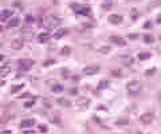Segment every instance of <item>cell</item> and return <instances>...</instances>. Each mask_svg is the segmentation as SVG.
<instances>
[{
  "instance_id": "cell-21",
  "label": "cell",
  "mask_w": 161,
  "mask_h": 134,
  "mask_svg": "<svg viewBox=\"0 0 161 134\" xmlns=\"http://www.w3.org/2000/svg\"><path fill=\"white\" fill-rule=\"evenodd\" d=\"M8 73H10V66H4L0 68V77H5Z\"/></svg>"
},
{
  "instance_id": "cell-1",
  "label": "cell",
  "mask_w": 161,
  "mask_h": 134,
  "mask_svg": "<svg viewBox=\"0 0 161 134\" xmlns=\"http://www.w3.org/2000/svg\"><path fill=\"white\" fill-rule=\"evenodd\" d=\"M61 23H62V20L55 15H49V16H46L44 20H43V24H44L46 28H55L61 24Z\"/></svg>"
},
{
  "instance_id": "cell-6",
  "label": "cell",
  "mask_w": 161,
  "mask_h": 134,
  "mask_svg": "<svg viewBox=\"0 0 161 134\" xmlns=\"http://www.w3.org/2000/svg\"><path fill=\"white\" fill-rule=\"evenodd\" d=\"M121 62H122V65H124V66L129 67V66H132V65H133L134 58H133L132 55H122V56H121Z\"/></svg>"
},
{
  "instance_id": "cell-17",
  "label": "cell",
  "mask_w": 161,
  "mask_h": 134,
  "mask_svg": "<svg viewBox=\"0 0 161 134\" xmlns=\"http://www.w3.org/2000/svg\"><path fill=\"white\" fill-rule=\"evenodd\" d=\"M107 87H109V80L103 79V80H101V82L98 83L97 89H98V90H103V89H107Z\"/></svg>"
},
{
  "instance_id": "cell-33",
  "label": "cell",
  "mask_w": 161,
  "mask_h": 134,
  "mask_svg": "<svg viewBox=\"0 0 161 134\" xmlns=\"http://www.w3.org/2000/svg\"><path fill=\"white\" fill-rule=\"evenodd\" d=\"M144 28H146V30L152 28V22H146V23H144Z\"/></svg>"
},
{
  "instance_id": "cell-3",
  "label": "cell",
  "mask_w": 161,
  "mask_h": 134,
  "mask_svg": "<svg viewBox=\"0 0 161 134\" xmlns=\"http://www.w3.org/2000/svg\"><path fill=\"white\" fill-rule=\"evenodd\" d=\"M32 65H34L32 59H19V62H17V66H19L20 71H28L32 67Z\"/></svg>"
},
{
  "instance_id": "cell-44",
  "label": "cell",
  "mask_w": 161,
  "mask_h": 134,
  "mask_svg": "<svg viewBox=\"0 0 161 134\" xmlns=\"http://www.w3.org/2000/svg\"><path fill=\"white\" fill-rule=\"evenodd\" d=\"M160 40H161V35H160Z\"/></svg>"
},
{
  "instance_id": "cell-4",
  "label": "cell",
  "mask_w": 161,
  "mask_h": 134,
  "mask_svg": "<svg viewBox=\"0 0 161 134\" xmlns=\"http://www.w3.org/2000/svg\"><path fill=\"white\" fill-rule=\"evenodd\" d=\"M154 119V115L152 113H145V114H142L141 117H140V123L141 125H150Z\"/></svg>"
},
{
  "instance_id": "cell-42",
  "label": "cell",
  "mask_w": 161,
  "mask_h": 134,
  "mask_svg": "<svg viewBox=\"0 0 161 134\" xmlns=\"http://www.w3.org/2000/svg\"><path fill=\"white\" fill-rule=\"evenodd\" d=\"M4 59H5V56L4 55H0V62H3Z\"/></svg>"
},
{
  "instance_id": "cell-34",
  "label": "cell",
  "mask_w": 161,
  "mask_h": 134,
  "mask_svg": "<svg viewBox=\"0 0 161 134\" xmlns=\"http://www.w3.org/2000/svg\"><path fill=\"white\" fill-rule=\"evenodd\" d=\"M137 38H138V34H130L129 35V39H132V40H136Z\"/></svg>"
},
{
  "instance_id": "cell-14",
  "label": "cell",
  "mask_w": 161,
  "mask_h": 134,
  "mask_svg": "<svg viewBox=\"0 0 161 134\" xmlns=\"http://www.w3.org/2000/svg\"><path fill=\"white\" fill-rule=\"evenodd\" d=\"M50 38H51L50 35L44 32V34H40V35H39V36H38V40H39L40 43H49Z\"/></svg>"
},
{
  "instance_id": "cell-10",
  "label": "cell",
  "mask_w": 161,
  "mask_h": 134,
  "mask_svg": "<svg viewBox=\"0 0 161 134\" xmlns=\"http://www.w3.org/2000/svg\"><path fill=\"white\" fill-rule=\"evenodd\" d=\"M158 7H161V0H152L150 3L148 4V8H146V11H153L154 8H158Z\"/></svg>"
},
{
  "instance_id": "cell-23",
  "label": "cell",
  "mask_w": 161,
  "mask_h": 134,
  "mask_svg": "<svg viewBox=\"0 0 161 134\" xmlns=\"http://www.w3.org/2000/svg\"><path fill=\"white\" fill-rule=\"evenodd\" d=\"M117 125H118V126H128V125H129V119H128V118L118 119V121H117Z\"/></svg>"
},
{
  "instance_id": "cell-19",
  "label": "cell",
  "mask_w": 161,
  "mask_h": 134,
  "mask_svg": "<svg viewBox=\"0 0 161 134\" xmlns=\"http://www.w3.org/2000/svg\"><path fill=\"white\" fill-rule=\"evenodd\" d=\"M149 58H150V54H149V52H140V54H138V59L140 60H148Z\"/></svg>"
},
{
  "instance_id": "cell-25",
  "label": "cell",
  "mask_w": 161,
  "mask_h": 134,
  "mask_svg": "<svg viewBox=\"0 0 161 134\" xmlns=\"http://www.w3.org/2000/svg\"><path fill=\"white\" fill-rule=\"evenodd\" d=\"M70 52H71V48L69 47V46H64V47L62 48V51H61V54L62 55H70Z\"/></svg>"
},
{
  "instance_id": "cell-35",
  "label": "cell",
  "mask_w": 161,
  "mask_h": 134,
  "mask_svg": "<svg viewBox=\"0 0 161 134\" xmlns=\"http://www.w3.org/2000/svg\"><path fill=\"white\" fill-rule=\"evenodd\" d=\"M154 73H156V68H150L149 71H146L145 75H148V77H149V75H152V74H154Z\"/></svg>"
},
{
  "instance_id": "cell-18",
  "label": "cell",
  "mask_w": 161,
  "mask_h": 134,
  "mask_svg": "<svg viewBox=\"0 0 161 134\" xmlns=\"http://www.w3.org/2000/svg\"><path fill=\"white\" fill-rule=\"evenodd\" d=\"M66 30H64V28H61V30H59V31H56L55 32V35H54V38H55V39H62L63 36H64V35H66Z\"/></svg>"
},
{
  "instance_id": "cell-16",
  "label": "cell",
  "mask_w": 161,
  "mask_h": 134,
  "mask_svg": "<svg viewBox=\"0 0 161 134\" xmlns=\"http://www.w3.org/2000/svg\"><path fill=\"white\" fill-rule=\"evenodd\" d=\"M56 102H58V105H61L63 107H70L71 106V103L66 99V98H59V99H56Z\"/></svg>"
},
{
  "instance_id": "cell-30",
  "label": "cell",
  "mask_w": 161,
  "mask_h": 134,
  "mask_svg": "<svg viewBox=\"0 0 161 134\" xmlns=\"http://www.w3.org/2000/svg\"><path fill=\"white\" fill-rule=\"evenodd\" d=\"M111 74H113V75H116V77H121V75H122V73H121L118 68H114V70L111 71Z\"/></svg>"
},
{
  "instance_id": "cell-7",
  "label": "cell",
  "mask_w": 161,
  "mask_h": 134,
  "mask_svg": "<svg viewBox=\"0 0 161 134\" xmlns=\"http://www.w3.org/2000/svg\"><path fill=\"white\" fill-rule=\"evenodd\" d=\"M11 16H12V11H11V9H4V11L0 12V22L8 20Z\"/></svg>"
},
{
  "instance_id": "cell-20",
  "label": "cell",
  "mask_w": 161,
  "mask_h": 134,
  "mask_svg": "<svg viewBox=\"0 0 161 134\" xmlns=\"http://www.w3.org/2000/svg\"><path fill=\"white\" fill-rule=\"evenodd\" d=\"M77 12H78L79 15H89L90 14V9H89L87 7H81V9H77Z\"/></svg>"
},
{
  "instance_id": "cell-43",
  "label": "cell",
  "mask_w": 161,
  "mask_h": 134,
  "mask_svg": "<svg viewBox=\"0 0 161 134\" xmlns=\"http://www.w3.org/2000/svg\"><path fill=\"white\" fill-rule=\"evenodd\" d=\"M158 101H160V102H161V91H160V92H158Z\"/></svg>"
},
{
  "instance_id": "cell-26",
  "label": "cell",
  "mask_w": 161,
  "mask_h": 134,
  "mask_svg": "<svg viewBox=\"0 0 161 134\" xmlns=\"http://www.w3.org/2000/svg\"><path fill=\"white\" fill-rule=\"evenodd\" d=\"M144 42H146V43H153V42H154V38L152 36V35H145V36H144Z\"/></svg>"
},
{
  "instance_id": "cell-22",
  "label": "cell",
  "mask_w": 161,
  "mask_h": 134,
  "mask_svg": "<svg viewBox=\"0 0 161 134\" xmlns=\"http://www.w3.org/2000/svg\"><path fill=\"white\" fill-rule=\"evenodd\" d=\"M22 34L24 35L26 38H27V36L31 38L32 35H34V34H32V30H30V28H23V30H22Z\"/></svg>"
},
{
  "instance_id": "cell-36",
  "label": "cell",
  "mask_w": 161,
  "mask_h": 134,
  "mask_svg": "<svg viewBox=\"0 0 161 134\" xmlns=\"http://www.w3.org/2000/svg\"><path fill=\"white\" fill-rule=\"evenodd\" d=\"M34 20V17L31 16V15H27V17H26V23H31Z\"/></svg>"
},
{
  "instance_id": "cell-32",
  "label": "cell",
  "mask_w": 161,
  "mask_h": 134,
  "mask_svg": "<svg viewBox=\"0 0 161 134\" xmlns=\"http://www.w3.org/2000/svg\"><path fill=\"white\" fill-rule=\"evenodd\" d=\"M111 7H113V4H111V3H106V4L102 5V8H103V9H109V8H111Z\"/></svg>"
},
{
  "instance_id": "cell-27",
  "label": "cell",
  "mask_w": 161,
  "mask_h": 134,
  "mask_svg": "<svg viewBox=\"0 0 161 134\" xmlns=\"http://www.w3.org/2000/svg\"><path fill=\"white\" fill-rule=\"evenodd\" d=\"M99 54H107V52H110V47H107V46H105V47H101L98 50Z\"/></svg>"
},
{
  "instance_id": "cell-12",
  "label": "cell",
  "mask_w": 161,
  "mask_h": 134,
  "mask_svg": "<svg viewBox=\"0 0 161 134\" xmlns=\"http://www.w3.org/2000/svg\"><path fill=\"white\" fill-rule=\"evenodd\" d=\"M77 103H78L79 107H87L89 105H90V99H89V98H86V97H81Z\"/></svg>"
},
{
  "instance_id": "cell-8",
  "label": "cell",
  "mask_w": 161,
  "mask_h": 134,
  "mask_svg": "<svg viewBox=\"0 0 161 134\" xmlns=\"http://www.w3.org/2000/svg\"><path fill=\"white\" fill-rule=\"evenodd\" d=\"M109 22L113 23V24H120L122 22V16L118 15V14H113V15L109 16Z\"/></svg>"
},
{
  "instance_id": "cell-31",
  "label": "cell",
  "mask_w": 161,
  "mask_h": 134,
  "mask_svg": "<svg viewBox=\"0 0 161 134\" xmlns=\"http://www.w3.org/2000/svg\"><path fill=\"white\" fill-rule=\"evenodd\" d=\"M34 103H35V101H28L24 103V107H31V106H34Z\"/></svg>"
},
{
  "instance_id": "cell-13",
  "label": "cell",
  "mask_w": 161,
  "mask_h": 134,
  "mask_svg": "<svg viewBox=\"0 0 161 134\" xmlns=\"http://www.w3.org/2000/svg\"><path fill=\"white\" fill-rule=\"evenodd\" d=\"M110 42L114 43V44H118V46H125L126 43H125V40L120 36H110Z\"/></svg>"
},
{
  "instance_id": "cell-11",
  "label": "cell",
  "mask_w": 161,
  "mask_h": 134,
  "mask_svg": "<svg viewBox=\"0 0 161 134\" xmlns=\"http://www.w3.org/2000/svg\"><path fill=\"white\" fill-rule=\"evenodd\" d=\"M34 125H35V119H32V118H30V119H23V121L20 122V127H22V129L31 127V126H34Z\"/></svg>"
},
{
  "instance_id": "cell-28",
  "label": "cell",
  "mask_w": 161,
  "mask_h": 134,
  "mask_svg": "<svg viewBox=\"0 0 161 134\" xmlns=\"http://www.w3.org/2000/svg\"><path fill=\"white\" fill-rule=\"evenodd\" d=\"M50 119L52 121V123H55V125H61V119H59L56 115H51Z\"/></svg>"
},
{
  "instance_id": "cell-37",
  "label": "cell",
  "mask_w": 161,
  "mask_h": 134,
  "mask_svg": "<svg viewBox=\"0 0 161 134\" xmlns=\"http://www.w3.org/2000/svg\"><path fill=\"white\" fill-rule=\"evenodd\" d=\"M27 97H31L30 95V92H24V94H22V95H19L17 98H19V99H22V98H27Z\"/></svg>"
},
{
  "instance_id": "cell-24",
  "label": "cell",
  "mask_w": 161,
  "mask_h": 134,
  "mask_svg": "<svg viewBox=\"0 0 161 134\" xmlns=\"http://www.w3.org/2000/svg\"><path fill=\"white\" fill-rule=\"evenodd\" d=\"M63 91V86L62 85H55L52 87V92H62Z\"/></svg>"
},
{
  "instance_id": "cell-5",
  "label": "cell",
  "mask_w": 161,
  "mask_h": 134,
  "mask_svg": "<svg viewBox=\"0 0 161 134\" xmlns=\"http://www.w3.org/2000/svg\"><path fill=\"white\" fill-rule=\"evenodd\" d=\"M98 71H99V66L98 65L87 66V67H85V70H83V73H85L86 75H94V74H97Z\"/></svg>"
},
{
  "instance_id": "cell-41",
  "label": "cell",
  "mask_w": 161,
  "mask_h": 134,
  "mask_svg": "<svg viewBox=\"0 0 161 134\" xmlns=\"http://www.w3.org/2000/svg\"><path fill=\"white\" fill-rule=\"evenodd\" d=\"M156 22H157V23H160V24H161V14L158 15V17H157V19H156Z\"/></svg>"
},
{
  "instance_id": "cell-9",
  "label": "cell",
  "mask_w": 161,
  "mask_h": 134,
  "mask_svg": "<svg viewBox=\"0 0 161 134\" xmlns=\"http://www.w3.org/2000/svg\"><path fill=\"white\" fill-rule=\"evenodd\" d=\"M23 44H24V42H23L22 39H16V40H14L12 43H11V48L12 50H22L23 48Z\"/></svg>"
},
{
  "instance_id": "cell-45",
  "label": "cell",
  "mask_w": 161,
  "mask_h": 134,
  "mask_svg": "<svg viewBox=\"0 0 161 134\" xmlns=\"http://www.w3.org/2000/svg\"><path fill=\"white\" fill-rule=\"evenodd\" d=\"M86 2H87V0H86Z\"/></svg>"
},
{
  "instance_id": "cell-15",
  "label": "cell",
  "mask_w": 161,
  "mask_h": 134,
  "mask_svg": "<svg viewBox=\"0 0 161 134\" xmlns=\"http://www.w3.org/2000/svg\"><path fill=\"white\" fill-rule=\"evenodd\" d=\"M20 23V19L19 17H14V19H11L8 22V28H14V27H17Z\"/></svg>"
},
{
  "instance_id": "cell-38",
  "label": "cell",
  "mask_w": 161,
  "mask_h": 134,
  "mask_svg": "<svg viewBox=\"0 0 161 134\" xmlns=\"http://www.w3.org/2000/svg\"><path fill=\"white\" fill-rule=\"evenodd\" d=\"M70 94L71 95H77V94H78V90H77V89H71L70 90Z\"/></svg>"
},
{
  "instance_id": "cell-2",
  "label": "cell",
  "mask_w": 161,
  "mask_h": 134,
  "mask_svg": "<svg viewBox=\"0 0 161 134\" xmlns=\"http://www.w3.org/2000/svg\"><path fill=\"white\" fill-rule=\"evenodd\" d=\"M142 89V85L140 80H130V82L126 85V90L130 92V94H137L140 92Z\"/></svg>"
},
{
  "instance_id": "cell-39",
  "label": "cell",
  "mask_w": 161,
  "mask_h": 134,
  "mask_svg": "<svg viewBox=\"0 0 161 134\" xmlns=\"http://www.w3.org/2000/svg\"><path fill=\"white\" fill-rule=\"evenodd\" d=\"M52 63H55V60H50V62H44V66H49V65H52Z\"/></svg>"
},
{
  "instance_id": "cell-29",
  "label": "cell",
  "mask_w": 161,
  "mask_h": 134,
  "mask_svg": "<svg viewBox=\"0 0 161 134\" xmlns=\"http://www.w3.org/2000/svg\"><path fill=\"white\" fill-rule=\"evenodd\" d=\"M24 87V85H17V86H14L12 89H11V92H16V91H19L20 89H23Z\"/></svg>"
},
{
  "instance_id": "cell-40",
  "label": "cell",
  "mask_w": 161,
  "mask_h": 134,
  "mask_svg": "<svg viewBox=\"0 0 161 134\" xmlns=\"http://www.w3.org/2000/svg\"><path fill=\"white\" fill-rule=\"evenodd\" d=\"M39 130H40V131H47V129H46L44 126H39Z\"/></svg>"
}]
</instances>
